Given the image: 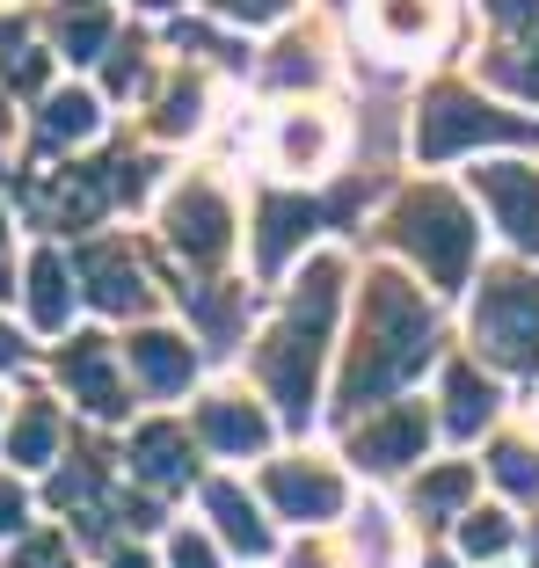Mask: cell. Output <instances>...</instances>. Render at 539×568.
<instances>
[{
  "mask_svg": "<svg viewBox=\"0 0 539 568\" xmlns=\"http://www.w3.org/2000/svg\"><path fill=\"white\" fill-rule=\"evenodd\" d=\"M481 197L496 204V219L510 226V241L539 248V175L532 168H481Z\"/></svg>",
  "mask_w": 539,
  "mask_h": 568,
  "instance_id": "8992f818",
  "label": "cell"
},
{
  "mask_svg": "<svg viewBox=\"0 0 539 568\" xmlns=\"http://www.w3.org/2000/svg\"><path fill=\"white\" fill-rule=\"evenodd\" d=\"M438 568H445V561H438Z\"/></svg>",
  "mask_w": 539,
  "mask_h": 568,
  "instance_id": "8d00e7d4",
  "label": "cell"
},
{
  "mask_svg": "<svg viewBox=\"0 0 539 568\" xmlns=\"http://www.w3.org/2000/svg\"><path fill=\"white\" fill-rule=\"evenodd\" d=\"M8 81H16V88H37V81H44V59H37V51H30V59H8Z\"/></svg>",
  "mask_w": 539,
  "mask_h": 568,
  "instance_id": "f546056e",
  "label": "cell"
},
{
  "mask_svg": "<svg viewBox=\"0 0 539 568\" xmlns=\"http://www.w3.org/2000/svg\"><path fill=\"white\" fill-rule=\"evenodd\" d=\"M394 234H401L408 248L423 255V270H430L438 284H459V277H467L474 226H467V212H459L445 190H416V197L394 212Z\"/></svg>",
  "mask_w": 539,
  "mask_h": 568,
  "instance_id": "3957f363",
  "label": "cell"
},
{
  "mask_svg": "<svg viewBox=\"0 0 539 568\" xmlns=\"http://www.w3.org/2000/svg\"><path fill=\"white\" fill-rule=\"evenodd\" d=\"M423 430H430L423 408H394V416H379L365 437H357V459H365V467H401V459L423 452Z\"/></svg>",
  "mask_w": 539,
  "mask_h": 568,
  "instance_id": "30bf717a",
  "label": "cell"
},
{
  "mask_svg": "<svg viewBox=\"0 0 539 568\" xmlns=\"http://www.w3.org/2000/svg\"><path fill=\"white\" fill-rule=\"evenodd\" d=\"M67 379L88 394V408H95V416H118V408H124V386L110 379V365H102V343H95V335H81V351L67 357Z\"/></svg>",
  "mask_w": 539,
  "mask_h": 568,
  "instance_id": "9a60e30c",
  "label": "cell"
},
{
  "mask_svg": "<svg viewBox=\"0 0 539 568\" xmlns=\"http://www.w3.org/2000/svg\"><path fill=\"white\" fill-rule=\"evenodd\" d=\"M445 402H452V408H445V423L467 437V430H481V423H489L496 386H481V372H474V365H452V372H445Z\"/></svg>",
  "mask_w": 539,
  "mask_h": 568,
  "instance_id": "2e32d148",
  "label": "cell"
},
{
  "mask_svg": "<svg viewBox=\"0 0 539 568\" xmlns=\"http://www.w3.org/2000/svg\"><path fill=\"white\" fill-rule=\"evenodd\" d=\"M132 365H139V379H146L153 394H175V386L190 379V365H197V357H190L175 335H139V343H132Z\"/></svg>",
  "mask_w": 539,
  "mask_h": 568,
  "instance_id": "5bb4252c",
  "label": "cell"
},
{
  "mask_svg": "<svg viewBox=\"0 0 539 568\" xmlns=\"http://www.w3.org/2000/svg\"><path fill=\"white\" fill-rule=\"evenodd\" d=\"M314 226H321V204L314 197H270L263 204V234H255V263L277 270V263H285V248H292V241H306Z\"/></svg>",
  "mask_w": 539,
  "mask_h": 568,
  "instance_id": "ba28073f",
  "label": "cell"
},
{
  "mask_svg": "<svg viewBox=\"0 0 539 568\" xmlns=\"http://www.w3.org/2000/svg\"><path fill=\"white\" fill-rule=\"evenodd\" d=\"M467 488H474V474L452 467V474H438V481H423L416 503H423V510H452V503H467Z\"/></svg>",
  "mask_w": 539,
  "mask_h": 568,
  "instance_id": "603a6c76",
  "label": "cell"
},
{
  "mask_svg": "<svg viewBox=\"0 0 539 568\" xmlns=\"http://www.w3.org/2000/svg\"><path fill=\"white\" fill-rule=\"evenodd\" d=\"M234 16H255V22H270V16H285V0H226Z\"/></svg>",
  "mask_w": 539,
  "mask_h": 568,
  "instance_id": "1f68e13d",
  "label": "cell"
},
{
  "mask_svg": "<svg viewBox=\"0 0 539 568\" xmlns=\"http://www.w3.org/2000/svg\"><path fill=\"white\" fill-rule=\"evenodd\" d=\"M270 503L285 510V518H328L343 503V488L328 474H306V467H270Z\"/></svg>",
  "mask_w": 539,
  "mask_h": 568,
  "instance_id": "8fae6325",
  "label": "cell"
},
{
  "mask_svg": "<svg viewBox=\"0 0 539 568\" xmlns=\"http://www.w3.org/2000/svg\"><path fill=\"white\" fill-rule=\"evenodd\" d=\"M118 568H153V561H146V554H118Z\"/></svg>",
  "mask_w": 539,
  "mask_h": 568,
  "instance_id": "e575fe53",
  "label": "cell"
},
{
  "mask_svg": "<svg viewBox=\"0 0 539 568\" xmlns=\"http://www.w3.org/2000/svg\"><path fill=\"white\" fill-rule=\"evenodd\" d=\"M336 284H343L336 263H314V270L299 277V300H292L285 328L263 343V379H270V394L285 402L292 423H306V402H314V365H321L328 314H336Z\"/></svg>",
  "mask_w": 539,
  "mask_h": 568,
  "instance_id": "7a4b0ae2",
  "label": "cell"
},
{
  "mask_svg": "<svg viewBox=\"0 0 539 568\" xmlns=\"http://www.w3.org/2000/svg\"><path fill=\"white\" fill-rule=\"evenodd\" d=\"M132 467L146 474V481H183L190 474V437L169 430V423H153V430L132 437Z\"/></svg>",
  "mask_w": 539,
  "mask_h": 568,
  "instance_id": "4fadbf2b",
  "label": "cell"
},
{
  "mask_svg": "<svg viewBox=\"0 0 539 568\" xmlns=\"http://www.w3.org/2000/svg\"><path fill=\"white\" fill-rule=\"evenodd\" d=\"M372 22H379V37H394V44H423V37L438 30V0H379Z\"/></svg>",
  "mask_w": 539,
  "mask_h": 568,
  "instance_id": "ac0fdd59",
  "label": "cell"
},
{
  "mask_svg": "<svg viewBox=\"0 0 539 568\" xmlns=\"http://www.w3.org/2000/svg\"><path fill=\"white\" fill-rule=\"evenodd\" d=\"M474 139H532V132H525L518 118H504V110H489V102H474V95H430V102H423L416 146L430 153V161L474 146Z\"/></svg>",
  "mask_w": 539,
  "mask_h": 568,
  "instance_id": "5b68a950",
  "label": "cell"
},
{
  "mask_svg": "<svg viewBox=\"0 0 539 568\" xmlns=\"http://www.w3.org/2000/svg\"><path fill=\"white\" fill-rule=\"evenodd\" d=\"M169 234L183 255H197V263H212V255L226 248V204L212 197V190H183L169 212Z\"/></svg>",
  "mask_w": 539,
  "mask_h": 568,
  "instance_id": "52a82bcc",
  "label": "cell"
},
{
  "mask_svg": "<svg viewBox=\"0 0 539 568\" xmlns=\"http://www.w3.org/2000/svg\"><path fill=\"white\" fill-rule=\"evenodd\" d=\"M496 474H504L510 488H525V496H539V459H532V452H518V445L496 452Z\"/></svg>",
  "mask_w": 539,
  "mask_h": 568,
  "instance_id": "cb8c5ba5",
  "label": "cell"
},
{
  "mask_svg": "<svg viewBox=\"0 0 539 568\" xmlns=\"http://www.w3.org/2000/svg\"><path fill=\"white\" fill-rule=\"evenodd\" d=\"M102 37H110V30H102V16H73L67 22V51H73V59H95Z\"/></svg>",
  "mask_w": 539,
  "mask_h": 568,
  "instance_id": "d4e9b609",
  "label": "cell"
},
{
  "mask_svg": "<svg viewBox=\"0 0 539 568\" xmlns=\"http://www.w3.org/2000/svg\"><path fill=\"white\" fill-rule=\"evenodd\" d=\"M16 357H22V351H16V335L0 328V365H16Z\"/></svg>",
  "mask_w": 539,
  "mask_h": 568,
  "instance_id": "836d02e7",
  "label": "cell"
},
{
  "mask_svg": "<svg viewBox=\"0 0 539 568\" xmlns=\"http://www.w3.org/2000/svg\"><path fill=\"white\" fill-rule=\"evenodd\" d=\"M532 561H539V539H532Z\"/></svg>",
  "mask_w": 539,
  "mask_h": 568,
  "instance_id": "d590c367",
  "label": "cell"
},
{
  "mask_svg": "<svg viewBox=\"0 0 539 568\" xmlns=\"http://www.w3.org/2000/svg\"><path fill=\"white\" fill-rule=\"evenodd\" d=\"M197 430L212 437L220 452H255V445H263V416H255V408H226V402H212V408H204V416H197Z\"/></svg>",
  "mask_w": 539,
  "mask_h": 568,
  "instance_id": "e0dca14e",
  "label": "cell"
},
{
  "mask_svg": "<svg viewBox=\"0 0 539 568\" xmlns=\"http://www.w3.org/2000/svg\"><path fill=\"white\" fill-rule=\"evenodd\" d=\"M212 510H220L226 539H234L241 554H263V547H270V532L255 525V510H248V496H241V488H212Z\"/></svg>",
  "mask_w": 539,
  "mask_h": 568,
  "instance_id": "ffe728a7",
  "label": "cell"
},
{
  "mask_svg": "<svg viewBox=\"0 0 539 568\" xmlns=\"http://www.w3.org/2000/svg\"><path fill=\"white\" fill-rule=\"evenodd\" d=\"M8 525H22V496L0 481V532H8Z\"/></svg>",
  "mask_w": 539,
  "mask_h": 568,
  "instance_id": "d6a6232c",
  "label": "cell"
},
{
  "mask_svg": "<svg viewBox=\"0 0 539 568\" xmlns=\"http://www.w3.org/2000/svg\"><path fill=\"white\" fill-rule=\"evenodd\" d=\"M30 314H37V328L67 321V270H59V255H37L30 263Z\"/></svg>",
  "mask_w": 539,
  "mask_h": 568,
  "instance_id": "d6986e66",
  "label": "cell"
},
{
  "mask_svg": "<svg viewBox=\"0 0 539 568\" xmlns=\"http://www.w3.org/2000/svg\"><path fill=\"white\" fill-rule=\"evenodd\" d=\"M489 16L518 37V44H504V51H532V67H489V73L510 81L518 95H539V0H489Z\"/></svg>",
  "mask_w": 539,
  "mask_h": 568,
  "instance_id": "9c48e42d",
  "label": "cell"
},
{
  "mask_svg": "<svg viewBox=\"0 0 539 568\" xmlns=\"http://www.w3.org/2000/svg\"><path fill=\"white\" fill-rule=\"evenodd\" d=\"M51 437H59V423H51V408H30V416L16 423V437H8V452H16L22 467H44V459H51Z\"/></svg>",
  "mask_w": 539,
  "mask_h": 568,
  "instance_id": "44dd1931",
  "label": "cell"
},
{
  "mask_svg": "<svg viewBox=\"0 0 539 568\" xmlns=\"http://www.w3.org/2000/svg\"><path fill=\"white\" fill-rule=\"evenodd\" d=\"M285 146H292V161H306V153H321V124H292V139H285Z\"/></svg>",
  "mask_w": 539,
  "mask_h": 568,
  "instance_id": "4dcf8cb0",
  "label": "cell"
},
{
  "mask_svg": "<svg viewBox=\"0 0 539 568\" xmlns=\"http://www.w3.org/2000/svg\"><path fill=\"white\" fill-rule=\"evenodd\" d=\"M175 568H220L204 539H175Z\"/></svg>",
  "mask_w": 539,
  "mask_h": 568,
  "instance_id": "83f0119b",
  "label": "cell"
},
{
  "mask_svg": "<svg viewBox=\"0 0 539 568\" xmlns=\"http://www.w3.org/2000/svg\"><path fill=\"white\" fill-rule=\"evenodd\" d=\"M73 132H95V102L88 95H51L44 102V139H73Z\"/></svg>",
  "mask_w": 539,
  "mask_h": 568,
  "instance_id": "7402d4cb",
  "label": "cell"
},
{
  "mask_svg": "<svg viewBox=\"0 0 539 568\" xmlns=\"http://www.w3.org/2000/svg\"><path fill=\"white\" fill-rule=\"evenodd\" d=\"M16 568H67V547H51V539H37V547L22 554Z\"/></svg>",
  "mask_w": 539,
  "mask_h": 568,
  "instance_id": "f1b7e54d",
  "label": "cell"
},
{
  "mask_svg": "<svg viewBox=\"0 0 539 568\" xmlns=\"http://www.w3.org/2000/svg\"><path fill=\"white\" fill-rule=\"evenodd\" d=\"M510 547V525L504 518H467V554H496Z\"/></svg>",
  "mask_w": 539,
  "mask_h": 568,
  "instance_id": "484cf974",
  "label": "cell"
},
{
  "mask_svg": "<svg viewBox=\"0 0 539 568\" xmlns=\"http://www.w3.org/2000/svg\"><path fill=\"white\" fill-rule=\"evenodd\" d=\"M474 328H481V351H496L504 365H539V284L496 277Z\"/></svg>",
  "mask_w": 539,
  "mask_h": 568,
  "instance_id": "277c9868",
  "label": "cell"
},
{
  "mask_svg": "<svg viewBox=\"0 0 539 568\" xmlns=\"http://www.w3.org/2000/svg\"><path fill=\"white\" fill-rule=\"evenodd\" d=\"M81 496H95V474H59V488H51V503H81Z\"/></svg>",
  "mask_w": 539,
  "mask_h": 568,
  "instance_id": "4316f807",
  "label": "cell"
},
{
  "mask_svg": "<svg viewBox=\"0 0 539 568\" xmlns=\"http://www.w3.org/2000/svg\"><path fill=\"white\" fill-rule=\"evenodd\" d=\"M430 306L408 292L401 277H372V300H365V335H357V357H350V379H343V402L365 408L379 394L408 379V372L430 357Z\"/></svg>",
  "mask_w": 539,
  "mask_h": 568,
  "instance_id": "6da1fadb",
  "label": "cell"
},
{
  "mask_svg": "<svg viewBox=\"0 0 539 568\" xmlns=\"http://www.w3.org/2000/svg\"><path fill=\"white\" fill-rule=\"evenodd\" d=\"M81 277H88V292H95L102 306H139V300H146L132 255H118V248H88L81 255Z\"/></svg>",
  "mask_w": 539,
  "mask_h": 568,
  "instance_id": "7c38bea8",
  "label": "cell"
}]
</instances>
